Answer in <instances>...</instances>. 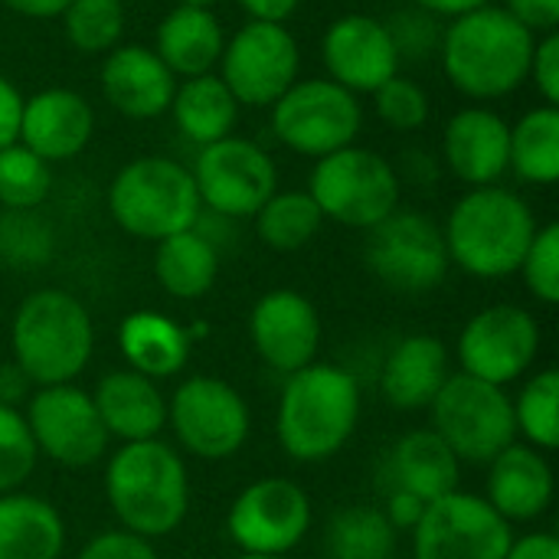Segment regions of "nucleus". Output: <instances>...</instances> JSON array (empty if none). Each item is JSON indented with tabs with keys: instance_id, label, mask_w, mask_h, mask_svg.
<instances>
[{
	"instance_id": "obj_14",
	"label": "nucleus",
	"mask_w": 559,
	"mask_h": 559,
	"mask_svg": "<svg viewBox=\"0 0 559 559\" xmlns=\"http://www.w3.org/2000/svg\"><path fill=\"white\" fill-rule=\"evenodd\" d=\"M511 524L481 498L452 491L426 504L413 531V559H504Z\"/></svg>"
},
{
	"instance_id": "obj_16",
	"label": "nucleus",
	"mask_w": 559,
	"mask_h": 559,
	"mask_svg": "<svg viewBox=\"0 0 559 559\" xmlns=\"http://www.w3.org/2000/svg\"><path fill=\"white\" fill-rule=\"evenodd\" d=\"M311 527V501L292 478H259L246 485L226 514V534L242 554L285 557Z\"/></svg>"
},
{
	"instance_id": "obj_53",
	"label": "nucleus",
	"mask_w": 559,
	"mask_h": 559,
	"mask_svg": "<svg viewBox=\"0 0 559 559\" xmlns=\"http://www.w3.org/2000/svg\"><path fill=\"white\" fill-rule=\"evenodd\" d=\"M180 7H200V10H213L216 0H177Z\"/></svg>"
},
{
	"instance_id": "obj_27",
	"label": "nucleus",
	"mask_w": 559,
	"mask_h": 559,
	"mask_svg": "<svg viewBox=\"0 0 559 559\" xmlns=\"http://www.w3.org/2000/svg\"><path fill=\"white\" fill-rule=\"evenodd\" d=\"M226 46V33L216 20L213 10H200V7H174L170 13H164V20L157 23L154 33V52L160 56V62L174 72V79H193V75H206L216 72L219 56Z\"/></svg>"
},
{
	"instance_id": "obj_47",
	"label": "nucleus",
	"mask_w": 559,
	"mask_h": 559,
	"mask_svg": "<svg viewBox=\"0 0 559 559\" xmlns=\"http://www.w3.org/2000/svg\"><path fill=\"white\" fill-rule=\"evenodd\" d=\"M423 511H426V501H419L416 495H409V491H390L386 495V508H383V514H386V521L393 524V531L400 534V531H416V524H419V518H423Z\"/></svg>"
},
{
	"instance_id": "obj_33",
	"label": "nucleus",
	"mask_w": 559,
	"mask_h": 559,
	"mask_svg": "<svg viewBox=\"0 0 559 559\" xmlns=\"http://www.w3.org/2000/svg\"><path fill=\"white\" fill-rule=\"evenodd\" d=\"M252 219L262 246L275 252L305 249L324 226V216L308 190H275Z\"/></svg>"
},
{
	"instance_id": "obj_52",
	"label": "nucleus",
	"mask_w": 559,
	"mask_h": 559,
	"mask_svg": "<svg viewBox=\"0 0 559 559\" xmlns=\"http://www.w3.org/2000/svg\"><path fill=\"white\" fill-rule=\"evenodd\" d=\"M485 3H491V0H413L416 10H423V13L436 16V20H455V16L472 13V10H478Z\"/></svg>"
},
{
	"instance_id": "obj_9",
	"label": "nucleus",
	"mask_w": 559,
	"mask_h": 559,
	"mask_svg": "<svg viewBox=\"0 0 559 559\" xmlns=\"http://www.w3.org/2000/svg\"><path fill=\"white\" fill-rule=\"evenodd\" d=\"M272 134L282 147L321 160L350 147L364 128V108L354 92L324 79H298L272 108Z\"/></svg>"
},
{
	"instance_id": "obj_34",
	"label": "nucleus",
	"mask_w": 559,
	"mask_h": 559,
	"mask_svg": "<svg viewBox=\"0 0 559 559\" xmlns=\"http://www.w3.org/2000/svg\"><path fill=\"white\" fill-rule=\"evenodd\" d=\"M331 559H393L396 531L380 508H347L328 527Z\"/></svg>"
},
{
	"instance_id": "obj_20",
	"label": "nucleus",
	"mask_w": 559,
	"mask_h": 559,
	"mask_svg": "<svg viewBox=\"0 0 559 559\" xmlns=\"http://www.w3.org/2000/svg\"><path fill=\"white\" fill-rule=\"evenodd\" d=\"M508 147L511 124L485 105L455 111L442 131V164L468 190L501 183L508 174Z\"/></svg>"
},
{
	"instance_id": "obj_2",
	"label": "nucleus",
	"mask_w": 559,
	"mask_h": 559,
	"mask_svg": "<svg viewBox=\"0 0 559 559\" xmlns=\"http://www.w3.org/2000/svg\"><path fill=\"white\" fill-rule=\"evenodd\" d=\"M537 216L527 200L501 183L472 187L455 200L442 236L449 262L472 278H508L521 269L534 242Z\"/></svg>"
},
{
	"instance_id": "obj_17",
	"label": "nucleus",
	"mask_w": 559,
	"mask_h": 559,
	"mask_svg": "<svg viewBox=\"0 0 559 559\" xmlns=\"http://www.w3.org/2000/svg\"><path fill=\"white\" fill-rule=\"evenodd\" d=\"M455 350L462 373L508 390L534 367L540 354V324L527 308L491 305L468 318Z\"/></svg>"
},
{
	"instance_id": "obj_54",
	"label": "nucleus",
	"mask_w": 559,
	"mask_h": 559,
	"mask_svg": "<svg viewBox=\"0 0 559 559\" xmlns=\"http://www.w3.org/2000/svg\"><path fill=\"white\" fill-rule=\"evenodd\" d=\"M239 559H285V557H255V554H242Z\"/></svg>"
},
{
	"instance_id": "obj_35",
	"label": "nucleus",
	"mask_w": 559,
	"mask_h": 559,
	"mask_svg": "<svg viewBox=\"0 0 559 559\" xmlns=\"http://www.w3.org/2000/svg\"><path fill=\"white\" fill-rule=\"evenodd\" d=\"M514 406V426L518 436L527 439V445L540 449V452H554L559 445V373L557 370H540L534 373L518 400H511Z\"/></svg>"
},
{
	"instance_id": "obj_18",
	"label": "nucleus",
	"mask_w": 559,
	"mask_h": 559,
	"mask_svg": "<svg viewBox=\"0 0 559 559\" xmlns=\"http://www.w3.org/2000/svg\"><path fill=\"white\" fill-rule=\"evenodd\" d=\"M321 62L331 82L354 95H373L400 75V52L386 20L370 13H344L321 36Z\"/></svg>"
},
{
	"instance_id": "obj_50",
	"label": "nucleus",
	"mask_w": 559,
	"mask_h": 559,
	"mask_svg": "<svg viewBox=\"0 0 559 559\" xmlns=\"http://www.w3.org/2000/svg\"><path fill=\"white\" fill-rule=\"evenodd\" d=\"M504 559H559V540L554 534H527L514 537Z\"/></svg>"
},
{
	"instance_id": "obj_32",
	"label": "nucleus",
	"mask_w": 559,
	"mask_h": 559,
	"mask_svg": "<svg viewBox=\"0 0 559 559\" xmlns=\"http://www.w3.org/2000/svg\"><path fill=\"white\" fill-rule=\"evenodd\" d=\"M508 170L531 187L559 180V108L537 105L511 124Z\"/></svg>"
},
{
	"instance_id": "obj_38",
	"label": "nucleus",
	"mask_w": 559,
	"mask_h": 559,
	"mask_svg": "<svg viewBox=\"0 0 559 559\" xmlns=\"http://www.w3.org/2000/svg\"><path fill=\"white\" fill-rule=\"evenodd\" d=\"M52 226L36 210H7L0 216V259L16 269L46 265L52 255Z\"/></svg>"
},
{
	"instance_id": "obj_1",
	"label": "nucleus",
	"mask_w": 559,
	"mask_h": 559,
	"mask_svg": "<svg viewBox=\"0 0 559 559\" xmlns=\"http://www.w3.org/2000/svg\"><path fill=\"white\" fill-rule=\"evenodd\" d=\"M537 36L504 7L485 3L442 26L439 62L455 92L475 102L508 98L527 82Z\"/></svg>"
},
{
	"instance_id": "obj_37",
	"label": "nucleus",
	"mask_w": 559,
	"mask_h": 559,
	"mask_svg": "<svg viewBox=\"0 0 559 559\" xmlns=\"http://www.w3.org/2000/svg\"><path fill=\"white\" fill-rule=\"evenodd\" d=\"M52 190V170L20 141L0 151V206L36 210Z\"/></svg>"
},
{
	"instance_id": "obj_5",
	"label": "nucleus",
	"mask_w": 559,
	"mask_h": 559,
	"mask_svg": "<svg viewBox=\"0 0 559 559\" xmlns=\"http://www.w3.org/2000/svg\"><path fill=\"white\" fill-rule=\"evenodd\" d=\"M13 364L33 386L75 383L92 360L95 328L85 305L62 288L26 295L10 324Z\"/></svg>"
},
{
	"instance_id": "obj_49",
	"label": "nucleus",
	"mask_w": 559,
	"mask_h": 559,
	"mask_svg": "<svg viewBox=\"0 0 559 559\" xmlns=\"http://www.w3.org/2000/svg\"><path fill=\"white\" fill-rule=\"evenodd\" d=\"M236 3L249 20L259 23H288L301 7V0H236Z\"/></svg>"
},
{
	"instance_id": "obj_36",
	"label": "nucleus",
	"mask_w": 559,
	"mask_h": 559,
	"mask_svg": "<svg viewBox=\"0 0 559 559\" xmlns=\"http://www.w3.org/2000/svg\"><path fill=\"white\" fill-rule=\"evenodd\" d=\"M66 39L82 56H105L121 46L124 3L121 0H72L59 16Z\"/></svg>"
},
{
	"instance_id": "obj_46",
	"label": "nucleus",
	"mask_w": 559,
	"mask_h": 559,
	"mask_svg": "<svg viewBox=\"0 0 559 559\" xmlns=\"http://www.w3.org/2000/svg\"><path fill=\"white\" fill-rule=\"evenodd\" d=\"M20 111H23V95L20 88L0 75V151L16 144L20 134Z\"/></svg>"
},
{
	"instance_id": "obj_19",
	"label": "nucleus",
	"mask_w": 559,
	"mask_h": 559,
	"mask_svg": "<svg viewBox=\"0 0 559 559\" xmlns=\"http://www.w3.org/2000/svg\"><path fill=\"white\" fill-rule=\"evenodd\" d=\"M249 341L265 367L278 373H295L314 364L321 347L318 308L295 288L265 292L249 314Z\"/></svg>"
},
{
	"instance_id": "obj_29",
	"label": "nucleus",
	"mask_w": 559,
	"mask_h": 559,
	"mask_svg": "<svg viewBox=\"0 0 559 559\" xmlns=\"http://www.w3.org/2000/svg\"><path fill=\"white\" fill-rule=\"evenodd\" d=\"M66 547L62 514L36 495H0V559H59Z\"/></svg>"
},
{
	"instance_id": "obj_28",
	"label": "nucleus",
	"mask_w": 559,
	"mask_h": 559,
	"mask_svg": "<svg viewBox=\"0 0 559 559\" xmlns=\"http://www.w3.org/2000/svg\"><path fill=\"white\" fill-rule=\"evenodd\" d=\"M118 350L128 370L147 380H167L187 367L190 334L160 311H131L118 328Z\"/></svg>"
},
{
	"instance_id": "obj_23",
	"label": "nucleus",
	"mask_w": 559,
	"mask_h": 559,
	"mask_svg": "<svg viewBox=\"0 0 559 559\" xmlns=\"http://www.w3.org/2000/svg\"><path fill=\"white\" fill-rule=\"evenodd\" d=\"M557 478L547 452L534 445H508L495 462H488V495L485 501L508 521H537L554 504Z\"/></svg>"
},
{
	"instance_id": "obj_48",
	"label": "nucleus",
	"mask_w": 559,
	"mask_h": 559,
	"mask_svg": "<svg viewBox=\"0 0 559 559\" xmlns=\"http://www.w3.org/2000/svg\"><path fill=\"white\" fill-rule=\"evenodd\" d=\"M33 380L10 360V364H0V406H10V409H20L29 396H33Z\"/></svg>"
},
{
	"instance_id": "obj_11",
	"label": "nucleus",
	"mask_w": 559,
	"mask_h": 559,
	"mask_svg": "<svg viewBox=\"0 0 559 559\" xmlns=\"http://www.w3.org/2000/svg\"><path fill=\"white\" fill-rule=\"evenodd\" d=\"M367 269L393 292L423 295L445 282L449 249L442 226L426 213L393 210L383 223L367 229Z\"/></svg>"
},
{
	"instance_id": "obj_43",
	"label": "nucleus",
	"mask_w": 559,
	"mask_h": 559,
	"mask_svg": "<svg viewBox=\"0 0 559 559\" xmlns=\"http://www.w3.org/2000/svg\"><path fill=\"white\" fill-rule=\"evenodd\" d=\"M527 79L534 82V88H537L540 102L557 108L559 105V33L537 36Z\"/></svg>"
},
{
	"instance_id": "obj_30",
	"label": "nucleus",
	"mask_w": 559,
	"mask_h": 559,
	"mask_svg": "<svg viewBox=\"0 0 559 559\" xmlns=\"http://www.w3.org/2000/svg\"><path fill=\"white\" fill-rule=\"evenodd\" d=\"M170 118L190 144L206 147L233 134L239 121V102L233 98V92L216 72H206L177 82Z\"/></svg>"
},
{
	"instance_id": "obj_10",
	"label": "nucleus",
	"mask_w": 559,
	"mask_h": 559,
	"mask_svg": "<svg viewBox=\"0 0 559 559\" xmlns=\"http://www.w3.org/2000/svg\"><path fill=\"white\" fill-rule=\"evenodd\" d=\"M216 69L239 108H272L298 82L301 49L285 23L246 20L226 39Z\"/></svg>"
},
{
	"instance_id": "obj_4",
	"label": "nucleus",
	"mask_w": 559,
	"mask_h": 559,
	"mask_svg": "<svg viewBox=\"0 0 559 559\" xmlns=\"http://www.w3.org/2000/svg\"><path fill=\"white\" fill-rule=\"evenodd\" d=\"M105 498L121 531L144 540L174 534L190 508L183 459L160 439L124 442L105 468Z\"/></svg>"
},
{
	"instance_id": "obj_26",
	"label": "nucleus",
	"mask_w": 559,
	"mask_h": 559,
	"mask_svg": "<svg viewBox=\"0 0 559 559\" xmlns=\"http://www.w3.org/2000/svg\"><path fill=\"white\" fill-rule=\"evenodd\" d=\"M383 475L390 481V491H409L429 504L442 495L459 491L462 462L439 439L436 429H416L396 439V445L386 452Z\"/></svg>"
},
{
	"instance_id": "obj_13",
	"label": "nucleus",
	"mask_w": 559,
	"mask_h": 559,
	"mask_svg": "<svg viewBox=\"0 0 559 559\" xmlns=\"http://www.w3.org/2000/svg\"><path fill=\"white\" fill-rule=\"evenodd\" d=\"M190 174L200 206L223 219H252L278 190V167L269 151L236 134L200 147Z\"/></svg>"
},
{
	"instance_id": "obj_12",
	"label": "nucleus",
	"mask_w": 559,
	"mask_h": 559,
	"mask_svg": "<svg viewBox=\"0 0 559 559\" xmlns=\"http://www.w3.org/2000/svg\"><path fill=\"white\" fill-rule=\"evenodd\" d=\"M167 423L177 442L203 462H223L249 442L252 416L236 386L219 377H190L167 400Z\"/></svg>"
},
{
	"instance_id": "obj_15",
	"label": "nucleus",
	"mask_w": 559,
	"mask_h": 559,
	"mask_svg": "<svg viewBox=\"0 0 559 559\" xmlns=\"http://www.w3.org/2000/svg\"><path fill=\"white\" fill-rule=\"evenodd\" d=\"M36 452L62 468H88L105 459L111 436L105 432L92 393L75 383L36 386L23 413Z\"/></svg>"
},
{
	"instance_id": "obj_8",
	"label": "nucleus",
	"mask_w": 559,
	"mask_h": 559,
	"mask_svg": "<svg viewBox=\"0 0 559 559\" xmlns=\"http://www.w3.org/2000/svg\"><path fill=\"white\" fill-rule=\"evenodd\" d=\"M432 429L459 462L488 465L518 442L514 406L504 386L452 373L432 400Z\"/></svg>"
},
{
	"instance_id": "obj_31",
	"label": "nucleus",
	"mask_w": 559,
	"mask_h": 559,
	"mask_svg": "<svg viewBox=\"0 0 559 559\" xmlns=\"http://www.w3.org/2000/svg\"><path fill=\"white\" fill-rule=\"evenodd\" d=\"M219 275V249L203 229H187L157 242L154 278L157 285L180 301L203 298Z\"/></svg>"
},
{
	"instance_id": "obj_40",
	"label": "nucleus",
	"mask_w": 559,
	"mask_h": 559,
	"mask_svg": "<svg viewBox=\"0 0 559 559\" xmlns=\"http://www.w3.org/2000/svg\"><path fill=\"white\" fill-rule=\"evenodd\" d=\"M373 108H377V118L390 131H400V134L426 128L429 111H432L429 92L416 79H406V75H393L390 82H383L373 92Z\"/></svg>"
},
{
	"instance_id": "obj_3",
	"label": "nucleus",
	"mask_w": 559,
	"mask_h": 559,
	"mask_svg": "<svg viewBox=\"0 0 559 559\" xmlns=\"http://www.w3.org/2000/svg\"><path fill=\"white\" fill-rule=\"evenodd\" d=\"M360 419V386L337 364H308L288 373L278 400V445L301 465L334 459Z\"/></svg>"
},
{
	"instance_id": "obj_22",
	"label": "nucleus",
	"mask_w": 559,
	"mask_h": 559,
	"mask_svg": "<svg viewBox=\"0 0 559 559\" xmlns=\"http://www.w3.org/2000/svg\"><path fill=\"white\" fill-rule=\"evenodd\" d=\"M105 102L134 121H151L170 111L177 79L160 62V56L151 46L124 43L105 52L102 75H98Z\"/></svg>"
},
{
	"instance_id": "obj_55",
	"label": "nucleus",
	"mask_w": 559,
	"mask_h": 559,
	"mask_svg": "<svg viewBox=\"0 0 559 559\" xmlns=\"http://www.w3.org/2000/svg\"><path fill=\"white\" fill-rule=\"evenodd\" d=\"M328 559H331V557H328Z\"/></svg>"
},
{
	"instance_id": "obj_21",
	"label": "nucleus",
	"mask_w": 559,
	"mask_h": 559,
	"mask_svg": "<svg viewBox=\"0 0 559 559\" xmlns=\"http://www.w3.org/2000/svg\"><path fill=\"white\" fill-rule=\"evenodd\" d=\"M95 134V111L75 88H43L23 98L16 141L46 164L79 157Z\"/></svg>"
},
{
	"instance_id": "obj_24",
	"label": "nucleus",
	"mask_w": 559,
	"mask_h": 559,
	"mask_svg": "<svg viewBox=\"0 0 559 559\" xmlns=\"http://www.w3.org/2000/svg\"><path fill=\"white\" fill-rule=\"evenodd\" d=\"M92 403L105 432L121 445L160 439L167 426V396L160 393L157 380H147L134 370L105 373L92 393Z\"/></svg>"
},
{
	"instance_id": "obj_44",
	"label": "nucleus",
	"mask_w": 559,
	"mask_h": 559,
	"mask_svg": "<svg viewBox=\"0 0 559 559\" xmlns=\"http://www.w3.org/2000/svg\"><path fill=\"white\" fill-rule=\"evenodd\" d=\"M79 559H160L154 544L138 537V534H128V531H105L98 537H92Z\"/></svg>"
},
{
	"instance_id": "obj_25",
	"label": "nucleus",
	"mask_w": 559,
	"mask_h": 559,
	"mask_svg": "<svg viewBox=\"0 0 559 559\" xmlns=\"http://www.w3.org/2000/svg\"><path fill=\"white\" fill-rule=\"evenodd\" d=\"M449 377V347L432 334H409L386 354L380 370V393L393 409L419 413L432 406Z\"/></svg>"
},
{
	"instance_id": "obj_41",
	"label": "nucleus",
	"mask_w": 559,
	"mask_h": 559,
	"mask_svg": "<svg viewBox=\"0 0 559 559\" xmlns=\"http://www.w3.org/2000/svg\"><path fill=\"white\" fill-rule=\"evenodd\" d=\"M524 275L527 292L544 301V305H557L559 301V226L547 223L537 226L534 242L527 246V255L518 269Z\"/></svg>"
},
{
	"instance_id": "obj_7",
	"label": "nucleus",
	"mask_w": 559,
	"mask_h": 559,
	"mask_svg": "<svg viewBox=\"0 0 559 559\" xmlns=\"http://www.w3.org/2000/svg\"><path fill=\"white\" fill-rule=\"evenodd\" d=\"M308 193L324 219L367 233L400 210L403 180L383 154L350 144L314 160Z\"/></svg>"
},
{
	"instance_id": "obj_6",
	"label": "nucleus",
	"mask_w": 559,
	"mask_h": 559,
	"mask_svg": "<svg viewBox=\"0 0 559 559\" xmlns=\"http://www.w3.org/2000/svg\"><path fill=\"white\" fill-rule=\"evenodd\" d=\"M111 219L134 239L160 242L200 223L203 206L190 167L174 157L128 160L108 183Z\"/></svg>"
},
{
	"instance_id": "obj_39",
	"label": "nucleus",
	"mask_w": 559,
	"mask_h": 559,
	"mask_svg": "<svg viewBox=\"0 0 559 559\" xmlns=\"http://www.w3.org/2000/svg\"><path fill=\"white\" fill-rule=\"evenodd\" d=\"M36 442L20 409L0 406V495L20 491L36 472Z\"/></svg>"
},
{
	"instance_id": "obj_42",
	"label": "nucleus",
	"mask_w": 559,
	"mask_h": 559,
	"mask_svg": "<svg viewBox=\"0 0 559 559\" xmlns=\"http://www.w3.org/2000/svg\"><path fill=\"white\" fill-rule=\"evenodd\" d=\"M439 20L423 13V10H406V13H396L386 29L396 43V52L400 59H426L429 52H439V39H442V29L436 26Z\"/></svg>"
},
{
	"instance_id": "obj_45",
	"label": "nucleus",
	"mask_w": 559,
	"mask_h": 559,
	"mask_svg": "<svg viewBox=\"0 0 559 559\" xmlns=\"http://www.w3.org/2000/svg\"><path fill=\"white\" fill-rule=\"evenodd\" d=\"M501 7L534 36H547L559 29V0H504Z\"/></svg>"
},
{
	"instance_id": "obj_51",
	"label": "nucleus",
	"mask_w": 559,
	"mask_h": 559,
	"mask_svg": "<svg viewBox=\"0 0 559 559\" xmlns=\"http://www.w3.org/2000/svg\"><path fill=\"white\" fill-rule=\"evenodd\" d=\"M0 3L29 20H59L72 0H0Z\"/></svg>"
}]
</instances>
